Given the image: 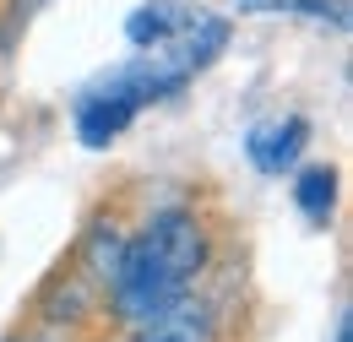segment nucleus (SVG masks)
I'll return each mask as SVG.
<instances>
[{"label":"nucleus","mask_w":353,"mask_h":342,"mask_svg":"<svg viewBox=\"0 0 353 342\" xmlns=\"http://www.w3.org/2000/svg\"><path fill=\"white\" fill-rule=\"evenodd\" d=\"M125 342H228V299L207 277L174 304H163L158 315H147L141 326H131Z\"/></svg>","instance_id":"f03ea898"},{"label":"nucleus","mask_w":353,"mask_h":342,"mask_svg":"<svg viewBox=\"0 0 353 342\" xmlns=\"http://www.w3.org/2000/svg\"><path fill=\"white\" fill-rule=\"evenodd\" d=\"M218 266V228L196 201H158L141 212L136 228L120 234L114 272L103 288V321L114 332H131L163 304L207 283Z\"/></svg>","instance_id":"f257e3e1"},{"label":"nucleus","mask_w":353,"mask_h":342,"mask_svg":"<svg viewBox=\"0 0 353 342\" xmlns=\"http://www.w3.org/2000/svg\"><path fill=\"white\" fill-rule=\"evenodd\" d=\"M332 342H353V315L337 310V326H332Z\"/></svg>","instance_id":"0eeeda50"},{"label":"nucleus","mask_w":353,"mask_h":342,"mask_svg":"<svg viewBox=\"0 0 353 342\" xmlns=\"http://www.w3.org/2000/svg\"><path fill=\"white\" fill-rule=\"evenodd\" d=\"M294 207L315 223V228H326L332 212H337V169L332 163H310V169L294 174Z\"/></svg>","instance_id":"423d86ee"},{"label":"nucleus","mask_w":353,"mask_h":342,"mask_svg":"<svg viewBox=\"0 0 353 342\" xmlns=\"http://www.w3.org/2000/svg\"><path fill=\"white\" fill-rule=\"evenodd\" d=\"M6 66H11V49H6V28H0V92H6Z\"/></svg>","instance_id":"6e6552de"},{"label":"nucleus","mask_w":353,"mask_h":342,"mask_svg":"<svg viewBox=\"0 0 353 342\" xmlns=\"http://www.w3.org/2000/svg\"><path fill=\"white\" fill-rule=\"evenodd\" d=\"M305 147H310V120H305V114H277V120H261V125L245 136V152H250L256 174H266V179L294 174Z\"/></svg>","instance_id":"7ed1b4c3"},{"label":"nucleus","mask_w":353,"mask_h":342,"mask_svg":"<svg viewBox=\"0 0 353 342\" xmlns=\"http://www.w3.org/2000/svg\"><path fill=\"white\" fill-rule=\"evenodd\" d=\"M196 17L201 11L185 6V0H147V6H136L131 17H125V39H131V49H152V43L179 39Z\"/></svg>","instance_id":"39448f33"},{"label":"nucleus","mask_w":353,"mask_h":342,"mask_svg":"<svg viewBox=\"0 0 353 342\" xmlns=\"http://www.w3.org/2000/svg\"><path fill=\"white\" fill-rule=\"evenodd\" d=\"M136 114H141V109H136L125 92H114L109 82H92L88 92L77 98V109H71L82 147H109V141H120V136L136 125Z\"/></svg>","instance_id":"20e7f679"}]
</instances>
